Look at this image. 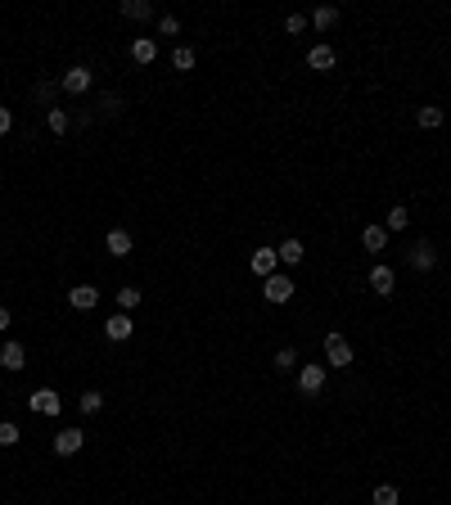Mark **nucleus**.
I'll list each match as a JSON object with an SVG mask.
<instances>
[{"label":"nucleus","mask_w":451,"mask_h":505,"mask_svg":"<svg viewBox=\"0 0 451 505\" xmlns=\"http://www.w3.org/2000/svg\"><path fill=\"white\" fill-rule=\"evenodd\" d=\"M393 289H397V275H393V266H370V294H379V298H393Z\"/></svg>","instance_id":"obj_8"},{"label":"nucleus","mask_w":451,"mask_h":505,"mask_svg":"<svg viewBox=\"0 0 451 505\" xmlns=\"http://www.w3.org/2000/svg\"><path fill=\"white\" fill-rule=\"evenodd\" d=\"M131 59H136V63H154V59H158V41H154V37H136V41H131Z\"/></svg>","instance_id":"obj_16"},{"label":"nucleus","mask_w":451,"mask_h":505,"mask_svg":"<svg viewBox=\"0 0 451 505\" xmlns=\"http://www.w3.org/2000/svg\"><path fill=\"white\" fill-rule=\"evenodd\" d=\"M402 497H397V487L393 483H384V487H374V505H397Z\"/></svg>","instance_id":"obj_28"},{"label":"nucleus","mask_w":451,"mask_h":505,"mask_svg":"<svg viewBox=\"0 0 451 505\" xmlns=\"http://www.w3.org/2000/svg\"><path fill=\"white\" fill-rule=\"evenodd\" d=\"M275 253H280V262H285V266H298V262H303V240H285Z\"/></svg>","instance_id":"obj_21"},{"label":"nucleus","mask_w":451,"mask_h":505,"mask_svg":"<svg viewBox=\"0 0 451 505\" xmlns=\"http://www.w3.org/2000/svg\"><path fill=\"white\" fill-rule=\"evenodd\" d=\"M95 303H100V289H95V284H77V289H68V307H72V311H91Z\"/></svg>","instance_id":"obj_14"},{"label":"nucleus","mask_w":451,"mask_h":505,"mask_svg":"<svg viewBox=\"0 0 451 505\" xmlns=\"http://www.w3.org/2000/svg\"><path fill=\"white\" fill-rule=\"evenodd\" d=\"M307 68L311 72H329L334 68V46H329V41H316V46L307 50Z\"/></svg>","instance_id":"obj_10"},{"label":"nucleus","mask_w":451,"mask_h":505,"mask_svg":"<svg viewBox=\"0 0 451 505\" xmlns=\"http://www.w3.org/2000/svg\"><path fill=\"white\" fill-rule=\"evenodd\" d=\"M171 63H176V72H190V68L199 63V55H195L190 46H176V50H171Z\"/></svg>","instance_id":"obj_23"},{"label":"nucleus","mask_w":451,"mask_h":505,"mask_svg":"<svg viewBox=\"0 0 451 505\" xmlns=\"http://www.w3.org/2000/svg\"><path fill=\"white\" fill-rule=\"evenodd\" d=\"M81 447H86L81 428H59V433H55V456H77Z\"/></svg>","instance_id":"obj_9"},{"label":"nucleus","mask_w":451,"mask_h":505,"mask_svg":"<svg viewBox=\"0 0 451 505\" xmlns=\"http://www.w3.org/2000/svg\"><path fill=\"white\" fill-rule=\"evenodd\" d=\"M100 113H104V117L122 113V100H117V95H100Z\"/></svg>","instance_id":"obj_32"},{"label":"nucleus","mask_w":451,"mask_h":505,"mask_svg":"<svg viewBox=\"0 0 451 505\" xmlns=\"http://www.w3.org/2000/svg\"><path fill=\"white\" fill-rule=\"evenodd\" d=\"M91 68H81V63H77V68H68V72H63V77H59V91H68V95H86V91H91Z\"/></svg>","instance_id":"obj_6"},{"label":"nucleus","mask_w":451,"mask_h":505,"mask_svg":"<svg viewBox=\"0 0 451 505\" xmlns=\"http://www.w3.org/2000/svg\"><path fill=\"white\" fill-rule=\"evenodd\" d=\"M262 294H266V303H275V307H280V303H289V298H294V280L275 271L271 280H262Z\"/></svg>","instance_id":"obj_4"},{"label":"nucleus","mask_w":451,"mask_h":505,"mask_svg":"<svg viewBox=\"0 0 451 505\" xmlns=\"http://www.w3.org/2000/svg\"><path fill=\"white\" fill-rule=\"evenodd\" d=\"M27 411H32V415H59V411H63V397H59L55 388H37V393L27 397Z\"/></svg>","instance_id":"obj_2"},{"label":"nucleus","mask_w":451,"mask_h":505,"mask_svg":"<svg viewBox=\"0 0 451 505\" xmlns=\"http://www.w3.org/2000/svg\"><path fill=\"white\" fill-rule=\"evenodd\" d=\"M9 131H14V113L0 109V136H9Z\"/></svg>","instance_id":"obj_33"},{"label":"nucleus","mask_w":451,"mask_h":505,"mask_svg":"<svg viewBox=\"0 0 451 505\" xmlns=\"http://www.w3.org/2000/svg\"><path fill=\"white\" fill-rule=\"evenodd\" d=\"M104 249H109L113 257H131L136 249V240H131V230H122V225H113L109 235H104Z\"/></svg>","instance_id":"obj_11"},{"label":"nucleus","mask_w":451,"mask_h":505,"mask_svg":"<svg viewBox=\"0 0 451 505\" xmlns=\"http://www.w3.org/2000/svg\"><path fill=\"white\" fill-rule=\"evenodd\" d=\"M334 23H339V9L334 5H320L316 14H311V27H316V32H329Z\"/></svg>","instance_id":"obj_18"},{"label":"nucleus","mask_w":451,"mask_h":505,"mask_svg":"<svg viewBox=\"0 0 451 505\" xmlns=\"http://www.w3.org/2000/svg\"><path fill=\"white\" fill-rule=\"evenodd\" d=\"M325 357H329V365H334V370H348V365L357 361V357H352V343L343 339L339 329H334V334H325Z\"/></svg>","instance_id":"obj_1"},{"label":"nucleus","mask_w":451,"mask_h":505,"mask_svg":"<svg viewBox=\"0 0 451 505\" xmlns=\"http://www.w3.org/2000/svg\"><path fill=\"white\" fill-rule=\"evenodd\" d=\"M158 32H163V37H181V18L176 14H163V18H158Z\"/></svg>","instance_id":"obj_30"},{"label":"nucleus","mask_w":451,"mask_h":505,"mask_svg":"<svg viewBox=\"0 0 451 505\" xmlns=\"http://www.w3.org/2000/svg\"><path fill=\"white\" fill-rule=\"evenodd\" d=\"M18 438H23V428H18L14 420H0V447H14Z\"/></svg>","instance_id":"obj_26"},{"label":"nucleus","mask_w":451,"mask_h":505,"mask_svg":"<svg viewBox=\"0 0 451 505\" xmlns=\"http://www.w3.org/2000/svg\"><path fill=\"white\" fill-rule=\"evenodd\" d=\"M298 388H303L307 397H316L320 388H325V365L311 361V365H298Z\"/></svg>","instance_id":"obj_3"},{"label":"nucleus","mask_w":451,"mask_h":505,"mask_svg":"<svg viewBox=\"0 0 451 505\" xmlns=\"http://www.w3.org/2000/svg\"><path fill=\"white\" fill-rule=\"evenodd\" d=\"M131 334H136V320L126 316V311H117V316L104 320V339H109V343H126Z\"/></svg>","instance_id":"obj_5"},{"label":"nucleus","mask_w":451,"mask_h":505,"mask_svg":"<svg viewBox=\"0 0 451 505\" xmlns=\"http://www.w3.org/2000/svg\"><path fill=\"white\" fill-rule=\"evenodd\" d=\"M55 95H59V81H37V100L46 104V109H50V100H55Z\"/></svg>","instance_id":"obj_29"},{"label":"nucleus","mask_w":451,"mask_h":505,"mask_svg":"<svg viewBox=\"0 0 451 505\" xmlns=\"http://www.w3.org/2000/svg\"><path fill=\"white\" fill-rule=\"evenodd\" d=\"M271 365H275V370H298V352L294 348H280V352H275V357H271Z\"/></svg>","instance_id":"obj_24"},{"label":"nucleus","mask_w":451,"mask_h":505,"mask_svg":"<svg viewBox=\"0 0 451 505\" xmlns=\"http://www.w3.org/2000/svg\"><path fill=\"white\" fill-rule=\"evenodd\" d=\"M249 266H253V275L271 280V275H275V266H280V253H275V249H266V244H262V249H257V253L249 257Z\"/></svg>","instance_id":"obj_7"},{"label":"nucleus","mask_w":451,"mask_h":505,"mask_svg":"<svg viewBox=\"0 0 451 505\" xmlns=\"http://www.w3.org/2000/svg\"><path fill=\"white\" fill-rule=\"evenodd\" d=\"M415 122H420L424 131H438V126H443V109H438V104H424V109L415 113Z\"/></svg>","instance_id":"obj_19"},{"label":"nucleus","mask_w":451,"mask_h":505,"mask_svg":"<svg viewBox=\"0 0 451 505\" xmlns=\"http://www.w3.org/2000/svg\"><path fill=\"white\" fill-rule=\"evenodd\" d=\"M9 329V307H0V334Z\"/></svg>","instance_id":"obj_34"},{"label":"nucleus","mask_w":451,"mask_h":505,"mask_svg":"<svg viewBox=\"0 0 451 505\" xmlns=\"http://www.w3.org/2000/svg\"><path fill=\"white\" fill-rule=\"evenodd\" d=\"M361 244H366V253H384L388 249V230H384V225H366V230H361Z\"/></svg>","instance_id":"obj_17"},{"label":"nucleus","mask_w":451,"mask_h":505,"mask_svg":"<svg viewBox=\"0 0 451 505\" xmlns=\"http://www.w3.org/2000/svg\"><path fill=\"white\" fill-rule=\"evenodd\" d=\"M117 307H122V311H131V307H140V289H136V284H126V289H117Z\"/></svg>","instance_id":"obj_25"},{"label":"nucleus","mask_w":451,"mask_h":505,"mask_svg":"<svg viewBox=\"0 0 451 505\" xmlns=\"http://www.w3.org/2000/svg\"><path fill=\"white\" fill-rule=\"evenodd\" d=\"M46 126H50V131H55V136H68V126H72V117H68V113H63V109H46Z\"/></svg>","instance_id":"obj_22"},{"label":"nucleus","mask_w":451,"mask_h":505,"mask_svg":"<svg viewBox=\"0 0 451 505\" xmlns=\"http://www.w3.org/2000/svg\"><path fill=\"white\" fill-rule=\"evenodd\" d=\"M95 411H104V393H81V415H95Z\"/></svg>","instance_id":"obj_27"},{"label":"nucleus","mask_w":451,"mask_h":505,"mask_svg":"<svg viewBox=\"0 0 451 505\" xmlns=\"http://www.w3.org/2000/svg\"><path fill=\"white\" fill-rule=\"evenodd\" d=\"M117 14L131 18V23H145V18H154V5H149V0H122V5H117Z\"/></svg>","instance_id":"obj_15"},{"label":"nucleus","mask_w":451,"mask_h":505,"mask_svg":"<svg viewBox=\"0 0 451 505\" xmlns=\"http://www.w3.org/2000/svg\"><path fill=\"white\" fill-rule=\"evenodd\" d=\"M285 32H289V37H303V32H307V18H303V14H289V18H285Z\"/></svg>","instance_id":"obj_31"},{"label":"nucleus","mask_w":451,"mask_h":505,"mask_svg":"<svg viewBox=\"0 0 451 505\" xmlns=\"http://www.w3.org/2000/svg\"><path fill=\"white\" fill-rule=\"evenodd\" d=\"M0 365H5L9 374H18V370L27 365V348H23V343H14V339H9L5 348H0Z\"/></svg>","instance_id":"obj_12"},{"label":"nucleus","mask_w":451,"mask_h":505,"mask_svg":"<svg viewBox=\"0 0 451 505\" xmlns=\"http://www.w3.org/2000/svg\"><path fill=\"white\" fill-rule=\"evenodd\" d=\"M406 225H411V212L402 208V203H397V208H388V217H384V230H406Z\"/></svg>","instance_id":"obj_20"},{"label":"nucleus","mask_w":451,"mask_h":505,"mask_svg":"<svg viewBox=\"0 0 451 505\" xmlns=\"http://www.w3.org/2000/svg\"><path fill=\"white\" fill-rule=\"evenodd\" d=\"M406 262H411L415 271H433V266H438V249H433L429 240H420V244L411 249V257H406Z\"/></svg>","instance_id":"obj_13"}]
</instances>
